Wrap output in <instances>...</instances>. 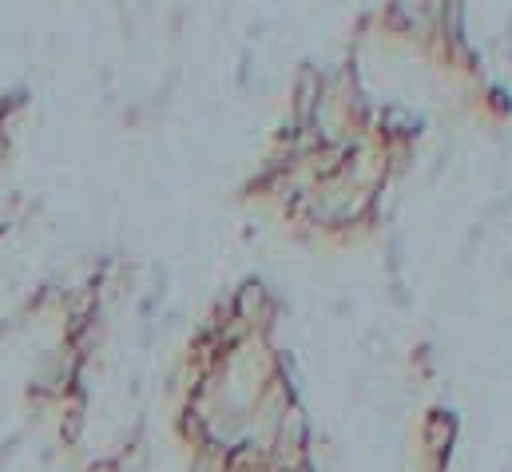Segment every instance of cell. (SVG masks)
Returning a JSON list of instances; mask_svg holds the SVG:
<instances>
[{
	"label": "cell",
	"instance_id": "6da1fadb",
	"mask_svg": "<svg viewBox=\"0 0 512 472\" xmlns=\"http://www.w3.org/2000/svg\"><path fill=\"white\" fill-rule=\"evenodd\" d=\"M318 92H322L318 72H314V68H302V72H298V92H294V116H298V127H302V131H310V123H314Z\"/></svg>",
	"mask_w": 512,
	"mask_h": 472
},
{
	"label": "cell",
	"instance_id": "277c9868",
	"mask_svg": "<svg viewBox=\"0 0 512 472\" xmlns=\"http://www.w3.org/2000/svg\"><path fill=\"white\" fill-rule=\"evenodd\" d=\"M88 472H124V469H120V461H96V465H88Z\"/></svg>",
	"mask_w": 512,
	"mask_h": 472
},
{
	"label": "cell",
	"instance_id": "3957f363",
	"mask_svg": "<svg viewBox=\"0 0 512 472\" xmlns=\"http://www.w3.org/2000/svg\"><path fill=\"white\" fill-rule=\"evenodd\" d=\"M449 441H453V417L433 413L429 425H425V445H429L433 453H441V449H449Z\"/></svg>",
	"mask_w": 512,
	"mask_h": 472
},
{
	"label": "cell",
	"instance_id": "7a4b0ae2",
	"mask_svg": "<svg viewBox=\"0 0 512 472\" xmlns=\"http://www.w3.org/2000/svg\"><path fill=\"white\" fill-rule=\"evenodd\" d=\"M84 437V393H68L64 397V421H60V441L76 445Z\"/></svg>",
	"mask_w": 512,
	"mask_h": 472
}]
</instances>
